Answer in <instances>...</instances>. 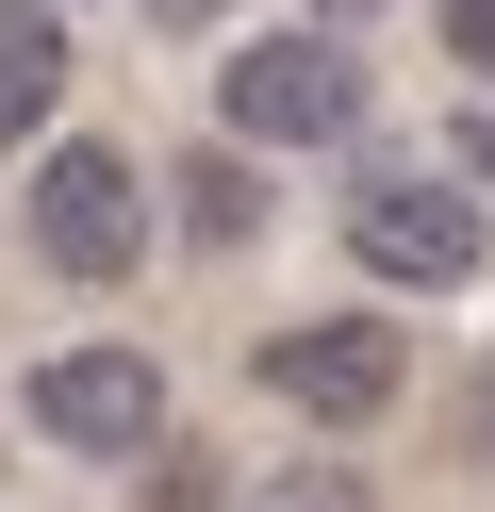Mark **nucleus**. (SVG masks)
Masks as SVG:
<instances>
[{"mask_svg": "<svg viewBox=\"0 0 495 512\" xmlns=\"http://www.w3.org/2000/svg\"><path fill=\"white\" fill-rule=\"evenodd\" d=\"M17 232H33V265H50V281L116 298V281L165 248V182L132 166L116 133H50V149H33V182H17Z\"/></svg>", "mask_w": 495, "mask_h": 512, "instance_id": "f257e3e1", "label": "nucleus"}, {"mask_svg": "<svg viewBox=\"0 0 495 512\" xmlns=\"http://www.w3.org/2000/svg\"><path fill=\"white\" fill-rule=\"evenodd\" d=\"M248 397L314 413V430H380L413 397V347H396V314H297V331H248Z\"/></svg>", "mask_w": 495, "mask_h": 512, "instance_id": "f03ea898", "label": "nucleus"}, {"mask_svg": "<svg viewBox=\"0 0 495 512\" xmlns=\"http://www.w3.org/2000/svg\"><path fill=\"white\" fill-rule=\"evenodd\" d=\"M215 116H231V149H330V133H363V50L347 34H248L215 67Z\"/></svg>", "mask_w": 495, "mask_h": 512, "instance_id": "7ed1b4c3", "label": "nucleus"}, {"mask_svg": "<svg viewBox=\"0 0 495 512\" xmlns=\"http://www.w3.org/2000/svg\"><path fill=\"white\" fill-rule=\"evenodd\" d=\"M347 248L396 281V298H462V281L495 265L479 182H413V166H363V182H347Z\"/></svg>", "mask_w": 495, "mask_h": 512, "instance_id": "20e7f679", "label": "nucleus"}, {"mask_svg": "<svg viewBox=\"0 0 495 512\" xmlns=\"http://www.w3.org/2000/svg\"><path fill=\"white\" fill-rule=\"evenodd\" d=\"M33 446H66V463H149L165 446V364L149 347H50V364L17 380Z\"/></svg>", "mask_w": 495, "mask_h": 512, "instance_id": "39448f33", "label": "nucleus"}, {"mask_svg": "<svg viewBox=\"0 0 495 512\" xmlns=\"http://www.w3.org/2000/svg\"><path fill=\"white\" fill-rule=\"evenodd\" d=\"M66 116V17L50 0H0V149Z\"/></svg>", "mask_w": 495, "mask_h": 512, "instance_id": "423d86ee", "label": "nucleus"}, {"mask_svg": "<svg viewBox=\"0 0 495 512\" xmlns=\"http://www.w3.org/2000/svg\"><path fill=\"white\" fill-rule=\"evenodd\" d=\"M182 232H198V248H248V232H264L248 149H198V166H182Z\"/></svg>", "mask_w": 495, "mask_h": 512, "instance_id": "0eeeda50", "label": "nucleus"}, {"mask_svg": "<svg viewBox=\"0 0 495 512\" xmlns=\"http://www.w3.org/2000/svg\"><path fill=\"white\" fill-rule=\"evenodd\" d=\"M248 512H380V496H363V463H281Z\"/></svg>", "mask_w": 495, "mask_h": 512, "instance_id": "6e6552de", "label": "nucleus"}, {"mask_svg": "<svg viewBox=\"0 0 495 512\" xmlns=\"http://www.w3.org/2000/svg\"><path fill=\"white\" fill-rule=\"evenodd\" d=\"M429 34H446V50H462V67H479V83H495V0H429Z\"/></svg>", "mask_w": 495, "mask_h": 512, "instance_id": "1a4fd4ad", "label": "nucleus"}, {"mask_svg": "<svg viewBox=\"0 0 495 512\" xmlns=\"http://www.w3.org/2000/svg\"><path fill=\"white\" fill-rule=\"evenodd\" d=\"M462 182H479V199H495V100L462 116Z\"/></svg>", "mask_w": 495, "mask_h": 512, "instance_id": "9d476101", "label": "nucleus"}, {"mask_svg": "<svg viewBox=\"0 0 495 512\" xmlns=\"http://www.w3.org/2000/svg\"><path fill=\"white\" fill-rule=\"evenodd\" d=\"M347 17H380V0H314V34H347Z\"/></svg>", "mask_w": 495, "mask_h": 512, "instance_id": "9b49d317", "label": "nucleus"}, {"mask_svg": "<svg viewBox=\"0 0 495 512\" xmlns=\"http://www.w3.org/2000/svg\"><path fill=\"white\" fill-rule=\"evenodd\" d=\"M479 463H495V380H479Z\"/></svg>", "mask_w": 495, "mask_h": 512, "instance_id": "f8f14e48", "label": "nucleus"}]
</instances>
